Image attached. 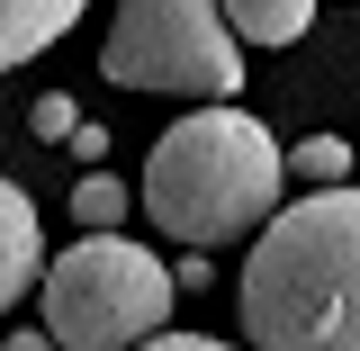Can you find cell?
I'll return each instance as SVG.
<instances>
[{
	"label": "cell",
	"instance_id": "6da1fadb",
	"mask_svg": "<svg viewBox=\"0 0 360 351\" xmlns=\"http://www.w3.org/2000/svg\"><path fill=\"white\" fill-rule=\"evenodd\" d=\"M252 351H360V189H307L252 234Z\"/></svg>",
	"mask_w": 360,
	"mask_h": 351
},
{
	"label": "cell",
	"instance_id": "ba28073f",
	"mask_svg": "<svg viewBox=\"0 0 360 351\" xmlns=\"http://www.w3.org/2000/svg\"><path fill=\"white\" fill-rule=\"evenodd\" d=\"M117 217H127V189H117L108 172L72 180V225H82V234H117Z\"/></svg>",
	"mask_w": 360,
	"mask_h": 351
},
{
	"label": "cell",
	"instance_id": "8fae6325",
	"mask_svg": "<svg viewBox=\"0 0 360 351\" xmlns=\"http://www.w3.org/2000/svg\"><path fill=\"white\" fill-rule=\"evenodd\" d=\"M144 351H234V343H217V333H153Z\"/></svg>",
	"mask_w": 360,
	"mask_h": 351
},
{
	"label": "cell",
	"instance_id": "8992f818",
	"mask_svg": "<svg viewBox=\"0 0 360 351\" xmlns=\"http://www.w3.org/2000/svg\"><path fill=\"white\" fill-rule=\"evenodd\" d=\"M82 9H90V0H0V72H18V63L54 54V45L72 37Z\"/></svg>",
	"mask_w": 360,
	"mask_h": 351
},
{
	"label": "cell",
	"instance_id": "30bf717a",
	"mask_svg": "<svg viewBox=\"0 0 360 351\" xmlns=\"http://www.w3.org/2000/svg\"><path fill=\"white\" fill-rule=\"evenodd\" d=\"M72 127H82L72 99H63V90H37V135H63V144H72Z\"/></svg>",
	"mask_w": 360,
	"mask_h": 351
},
{
	"label": "cell",
	"instance_id": "5b68a950",
	"mask_svg": "<svg viewBox=\"0 0 360 351\" xmlns=\"http://www.w3.org/2000/svg\"><path fill=\"white\" fill-rule=\"evenodd\" d=\"M37 279H45V225H37V198H27L18 180H0V315L18 307Z\"/></svg>",
	"mask_w": 360,
	"mask_h": 351
},
{
	"label": "cell",
	"instance_id": "7c38bea8",
	"mask_svg": "<svg viewBox=\"0 0 360 351\" xmlns=\"http://www.w3.org/2000/svg\"><path fill=\"white\" fill-rule=\"evenodd\" d=\"M72 162H108V127H72Z\"/></svg>",
	"mask_w": 360,
	"mask_h": 351
},
{
	"label": "cell",
	"instance_id": "52a82bcc",
	"mask_svg": "<svg viewBox=\"0 0 360 351\" xmlns=\"http://www.w3.org/2000/svg\"><path fill=\"white\" fill-rule=\"evenodd\" d=\"M234 45H297L315 27V0H217Z\"/></svg>",
	"mask_w": 360,
	"mask_h": 351
},
{
	"label": "cell",
	"instance_id": "277c9868",
	"mask_svg": "<svg viewBox=\"0 0 360 351\" xmlns=\"http://www.w3.org/2000/svg\"><path fill=\"white\" fill-rule=\"evenodd\" d=\"M99 72L117 90H162V99H234L243 90V45L217 0H117Z\"/></svg>",
	"mask_w": 360,
	"mask_h": 351
},
{
	"label": "cell",
	"instance_id": "3957f363",
	"mask_svg": "<svg viewBox=\"0 0 360 351\" xmlns=\"http://www.w3.org/2000/svg\"><path fill=\"white\" fill-rule=\"evenodd\" d=\"M172 324V270L127 234H82L45 262V343L54 351H144Z\"/></svg>",
	"mask_w": 360,
	"mask_h": 351
},
{
	"label": "cell",
	"instance_id": "9c48e42d",
	"mask_svg": "<svg viewBox=\"0 0 360 351\" xmlns=\"http://www.w3.org/2000/svg\"><path fill=\"white\" fill-rule=\"evenodd\" d=\"M342 172H352V144L342 135H307L288 153V180H307V189H342Z\"/></svg>",
	"mask_w": 360,
	"mask_h": 351
},
{
	"label": "cell",
	"instance_id": "7a4b0ae2",
	"mask_svg": "<svg viewBox=\"0 0 360 351\" xmlns=\"http://www.w3.org/2000/svg\"><path fill=\"white\" fill-rule=\"evenodd\" d=\"M279 208H288V153L234 99L189 108L180 127L153 135V162H144V217H153V234H180L198 253L234 243V234L252 243Z\"/></svg>",
	"mask_w": 360,
	"mask_h": 351
},
{
	"label": "cell",
	"instance_id": "4fadbf2b",
	"mask_svg": "<svg viewBox=\"0 0 360 351\" xmlns=\"http://www.w3.org/2000/svg\"><path fill=\"white\" fill-rule=\"evenodd\" d=\"M0 351H54V343H45V333H9Z\"/></svg>",
	"mask_w": 360,
	"mask_h": 351
}]
</instances>
